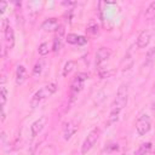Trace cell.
Returning <instances> with one entry per match:
<instances>
[{
    "label": "cell",
    "instance_id": "cell-12",
    "mask_svg": "<svg viewBox=\"0 0 155 155\" xmlns=\"http://www.w3.org/2000/svg\"><path fill=\"white\" fill-rule=\"evenodd\" d=\"M63 35H64V28L59 27V29L57 30V34L53 39V42H52V51L53 52L61 51V48L63 46Z\"/></svg>",
    "mask_w": 155,
    "mask_h": 155
},
{
    "label": "cell",
    "instance_id": "cell-11",
    "mask_svg": "<svg viewBox=\"0 0 155 155\" xmlns=\"http://www.w3.org/2000/svg\"><path fill=\"white\" fill-rule=\"evenodd\" d=\"M151 40V33L149 30H143L137 38V47L138 48H144L149 45Z\"/></svg>",
    "mask_w": 155,
    "mask_h": 155
},
{
    "label": "cell",
    "instance_id": "cell-25",
    "mask_svg": "<svg viewBox=\"0 0 155 155\" xmlns=\"http://www.w3.org/2000/svg\"><path fill=\"white\" fill-rule=\"evenodd\" d=\"M154 92H155V85H154Z\"/></svg>",
    "mask_w": 155,
    "mask_h": 155
},
{
    "label": "cell",
    "instance_id": "cell-5",
    "mask_svg": "<svg viewBox=\"0 0 155 155\" xmlns=\"http://www.w3.org/2000/svg\"><path fill=\"white\" fill-rule=\"evenodd\" d=\"M2 34H4V40L7 46V50H11L15 45V33L7 18L2 19Z\"/></svg>",
    "mask_w": 155,
    "mask_h": 155
},
{
    "label": "cell",
    "instance_id": "cell-10",
    "mask_svg": "<svg viewBox=\"0 0 155 155\" xmlns=\"http://www.w3.org/2000/svg\"><path fill=\"white\" fill-rule=\"evenodd\" d=\"M59 21L58 18L51 17V18H46L42 24H41V29H44L45 31H57L59 29Z\"/></svg>",
    "mask_w": 155,
    "mask_h": 155
},
{
    "label": "cell",
    "instance_id": "cell-20",
    "mask_svg": "<svg viewBox=\"0 0 155 155\" xmlns=\"http://www.w3.org/2000/svg\"><path fill=\"white\" fill-rule=\"evenodd\" d=\"M74 68H75V62H74V61H68V62L64 64V67H63L62 75H63V76H68V75L74 70Z\"/></svg>",
    "mask_w": 155,
    "mask_h": 155
},
{
    "label": "cell",
    "instance_id": "cell-24",
    "mask_svg": "<svg viewBox=\"0 0 155 155\" xmlns=\"http://www.w3.org/2000/svg\"><path fill=\"white\" fill-rule=\"evenodd\" d=\"M6 6H7V2H6V1H1V2H0V10H1V13L5 12Z\"/></svg>",
    "mask_w": 155,
    "mask_h": 155
},
{
    "label": "cell",
    "instance_id": "cell-6",
    "mask_svg": "<svg viewBox=\"0 0 155 155\" xmlns=\"http://www.w3.org/2000/svg\"><path fill=\"white\" fill-rule=\"evenodd\" d=\"M151 128V121H150V117L147 115V114H143L140 115L137 121H136V132L138 136L143 137L145 136Z\"/></svg>",
    "mask_w": 155,
    "mask_h": 155
},
{
    "label": "cell",
    "instance_id": "cell-16",
    "mask_svg": "<svg viewBox=\"0 0 155 155\" xmlns=\"http://www.w3.org/2000/svg\"><path fill=\"white\" fill-rule=\"evenodd\" d=\"M150 150H151V143L150 142H147V143H143L138 148V150L134 153V155H148Z\"/></svg>",
    "mask_w": 155,
    "mask_h": 155
},
{
    "label": "cell",
    "instance_id": "cell-3",
    "mask_svg": "<svg viewBox=\"0 0 155 155\" xmlns=\"http://www.w3.org/2000/svg\"><path fill=\"white\" fill-rule=\"evenodd\" d=\"M87 79H88V74H86V73H78L75 75V78L73 79V81L70 84V88H69V97H70L71 102L78 97V94L82 90L85 81Z\"/></svg>",
    "mask_w": 155,
    "mask_h": 155
},
{
    "label": "cell",
    "instance_id": "cell-21",
    "mask_svg": "<svg viewBox=\"0 0 155 155\" xmlns=\"http://www.w3.org/2000/svg\"><path fill=\"white\" fill-rule=\"evenodd\" d=\"M86 31H87V34L88 35H91V36H94L97 33H98V25H97V23L96 22H90V24L87 25V28H86Z\"/></svg>",
    "mask_w": 155,
    "mask_h": 155
},
{
    "label": "cell",
    "instance_id": "cell-22",
    "mask_svg": "<svg viewBox=\"0 0 155 155\" xmlns=\"http://www.w3.org/2000/svg\"><path fill=\"white\" fill-rule=\"evenodd\" d=\"M155 61V47H150L147 51V56H145V63L147 64H151Z\"/></svg>",
    "mask_w": 155,
    "mask_h": 155
},
{
    "label": "cell",
    "instance_id": "cell-8",
    "mask_svg": "<svg viewBox=\"0 0 155 155\" xmlns=\"http://www.w3.org/2000/svg\"><path fill=\"white\" fill-rule=\"evenodd\" d=\"M46 124H47V117H46V116H41V117H39L38 120H35V121L31 124V126H30L31 137H36V136L44 130V127L46 126Z\"/></svg>",
    "mask_w": 155,
    "mask_h": 155
},
{
    "label": "cell",
    "instance_id": "cell-23",
    "mask_svg": "<svg viewBox=\"0 0 155 155\" xmlns=\"http://www.w3.org/2000/svg\"><path fill=\"white\" fill-rule=\"evenodd\" d=\"M0 99H1V109H4L6 101H7V88L2 85L1 86V92H0Z\"/></svg>",
    "mask_w": 155,
    "mask_h": 155
},
{
    "label": "cell",
    "instance_id": "cell-2",
    "mask_svg": "<svg viewBox=\"0 0 155 155\" xmlns=\"http://www.w3.org/2000/svg\"><path fill=\"white\" fill-rule=\"evenodd\" d=\"M57 88H58L57 85L53 84V82L42 86L40 90H38V91L33 94V97H31V99H30V107H31V108L38 107L42 101H45L46 98H48V97H51L53 93H56Z\"/></svg>",
    "mask_w": 155,
    "mask_h": 155
},
{
    "label": "cell",
    "instance_id": "cell-7",
    "mask_svg": "<svg viewBox=\"0 0 155 155\" xmlns=\"http://www.w3.org/2000/svg\"><path fill=\"white\" fill-rule=\"evenodd\" d=\"M111 54V50L109 47H99L98 51L96 52V59H94V64L97 68H99L102 65L103 62H105Z\"/></svg>",
    "mask_w": 155,
    "mask_h": 155
},
{
    "label": "cell",
    "instance_id": "cell-13",
    "mask_svg": "<svg viewBox=\"0 0 155 155\" xmlns=\"http://www.w3.org/2000/svg\"><path fill=\"white\" fill-rule=\"evenodd\" d=\"M65 41L70 45H79V46H82L85 44H87V39L85 36H81V35H78V34H68L65 36Z\"/></svg>",
    "mask_w": 155,
    "mask_h": 155
},
{
    "label": "cell",
    "instance_id": "cell-17",
    "mask_svg": "<svg viewBox=\"0 0 155 155\" xmlns=\"http://www.w3.org/2000/svg\"><path fill=\"white\" fill-rule=\"evenodd\" d=\"M35 155H56V148L53 144H48L46 147H44L39 153H36Z\"/></svg>",
    "mask_w": 155,
    "mask_h": 155
},
{
    "label": "cell",
    "instance_id": "cell-14",
    "mask_svg": "<svg viewBox=\"0 0 155 155\" xmlns=\"http://www.w3.org/2000/svg\"><path fill=\"white\" fill-rule=\"evenodd\" d=\"M28 78V73H27V69L24 65L19 64L17 65V69H16V75H15V80H16V84L17 85H22Z\"/></svg>",
    "mask_w": 155,
    "mask_h": 155
},
{
    "label": "cell",
    "instance_id": "cell-18",
    "mask_svg": "<svg viewBox=\"0 0 155 155\" xmlns=\"http://www.w3.org/2000/svg\"><path fill=\"white\" fill-rule=\"evenodd\" d=\"M144 17H145V19H154L155 18V1L150 2V5L147 7V10L144 12Z\"/></svg>",
    "mask_w": 155,
    "mask_h": 155
},
{
    "label": "cell",
    "instance_id": "cell-1",
    "mask_svg": "<svg viewBox=\"0 0 155 155\" xmlns=\"http://www.w3.org/2000/svg\"><path fill=\"white\" fill-rule=\"evenodd\" d=\"M128 101V87L127 85L122 84L116 92V96L111 103V108H110V119L115 120L117 119V116L120 115V113L124 110V108L126 107Z\"/></svg>",
    "mask_w": 155,
    "mask_h": 155
},
{
    "label": "cell",
    "instance_id": "cell-26",
    "mask_svg": "<svg viewBox=\"0 0 155 155\" xmlns=\"http://www.w3.org/2000/svg\"><path fill=\"white\" fill-rule=\"evenodd\" d=\"M154 23H155V18H154Z\"/></svg>",
    "mask_w": 155,
    "mask_h": 155
},
{
    "label": "cell",
    "instance_id": "cell-15",
    "mask_svg": "<svg viewBox=\"0 0 155 155\" xmlns=\"http://www.w3.org/2000/svg\"><path fill=\"white\" fill-rule=\"evenodd\" d=\"M45 64H46L45 59H44V58H40V59L34 64L33 70H31V75H33V76H39V75L42 73V70H44V68H45Z\"/></svg>",
    "mask_w": 155,
    "mask_h": 155
},
{
    "label": "cell",
    "instance_id": "cell-4",
    "mask_svg": "<svg viewBox=\"0 0 155 155\" xmlns=\"http://www.w3.org/2000/svg\"><path fill=\"white\" fill-rule=\"evenodd\" d=\"M101 133H102V130L99 127H94L93 130L90 131V133L87 134V137L85 138V140H84V143L81 145V154L82 155L87 154L94 147V144L97 143V140L101 137Z\"/></svg>",
    "mask_w": 155,
    "mask_h": 155
},
{
    "label": "cell",
    "instance_id": "cell-9",
    "mask_svg": "<svg viewBox=\"0 0 155 155\" xmlns=\"http://www.w3.org/2000/svg\"><path fill=\"white\" fill-rule=\"evenodd\" d=\"M78 128H79V126H78V122L76 121L71 120V121L67 122L64 125V127H63V138L65 140H69L78 132Z\"/></svg>",
    "mask_w": 155,
    "mask_h": 155
},
{
    "label": "cell",
    "instance_id": "cell-19",
    "mask_svg": "<svg viewBox=\"0 0 155 155\" xmlns=\"http://www.w3.org/2000/svg\"><path fill=\"white\" fill-rule=\"evenodd\" d=\"M52 50V46L48 44V42H41L40 45H39V48H38V52H39V54L40 56H46L50 51Z\"/></svg>",
    "mask_w": 155,
    "mask_h": 155
}]
</instances>
